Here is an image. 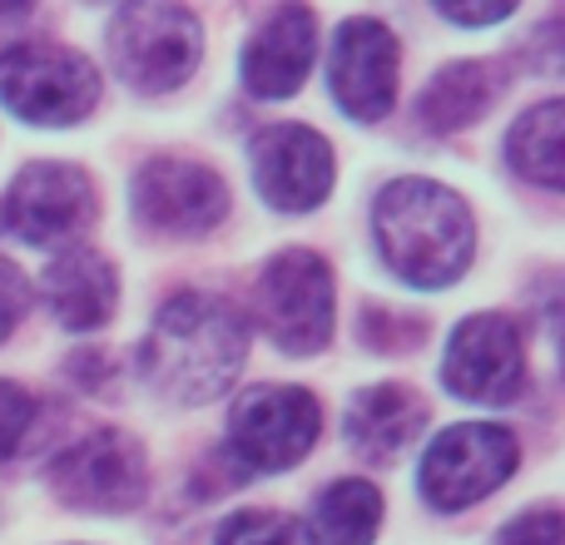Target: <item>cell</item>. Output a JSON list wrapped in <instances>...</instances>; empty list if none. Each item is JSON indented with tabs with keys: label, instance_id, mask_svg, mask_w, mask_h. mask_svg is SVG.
Segmentation results:
<instances>
[{
	"label": "cell",
	"instance_id": "1",
	"mask_svg": "<svg viewBox=\"0 0 565 545\" xmlns=\"http://www.w3.org/2000/svg\"><path fill=\"white\" fill-rule=\"evenodd\" d=\"M248 357V322L238 308L209 292H179L154 318L145 348H139V372L154 392L174 402H209L228 392Z\"/></svg>",
	"mask_w": 565,
	"mask_h": 545
},
{
	"label": "cell",
	"instance_id": "2",
	"mask_svg": "<svg viewBox=\"0 0 565 545\" xmlns=\"http://www.w3.org/2000/svg\"><path fill=\"white\" fill-rule=\"evenodd\" d=\"M377 248L417 288H447L471 264V214L451 189L431 179H392L372 209Z\"/></svg>",
	"mask_w": 565,
	"mask_h": 545
},
{
	"label": "cell",
	"instance_id": "3",
	"mask_svg": "<svg viewBox=\"0 0 565 545\" xmlns=\"http://www.w3.org/2000/svg\"><path fill=\"white\" fill-rule=\"evenodd\" d=\"M0 99L30 125H75L95 109L99 75L75 50L25 40L0 55Z\"/></svg>",
	"mask_w": 565,
	"mask_h": 545
},
{
	"label": "cell",
	"instance_id": "4",
	"mask_svg": "<svg viewBox=\"0 0 565 545\" xmlns=\"http://www.w3.org/2000/svg\"><path fill=\"white\" fill-rule=\"evenodd\" d=\"M199 20L184 6H129L115 15L109 30V55L125 85L139 95H164L179 89L199 65Z\"/></svg>",
	"mask_w": 565,
	"mask_h": 545
},
{
	"label": "cell",
	"instance_id": "5",
	"mask_svg": "<svg viewBox=\"0 0 565 545\" xmlns=\"http://www.w3.org/2000/svg\"><path fill=\"white\" fill-rule=\"evenodd\" d=\"M258 318L292 357H312L332 338V272L308 248H282L258 278Z\"/></svg>",
	"mask_w": 565,
	"mask_h": 545
},
{
	"label": "cell",
	"instance_id": "6",
	"mask_svg": "<svg viewBox=\"0 0 565 545\" xmlns=\"http://www.w3.org/2000/svg\"><path fill=\"white\" fill-rule=\"evenodd\" d=\"M322 407L302 387H254L228 417V451L244 471H282L318 441Z\"/></svg>",
	"mask_w": 565,
	"mask_h": 545
},
{
	"label": "cell",
	"instance_id": "7",
	"mask_svg": "<svg viewBox=\"0 0 565 545\" xmlns=\"http://www.w3.org/2000/svg\"><path fill=\"white\" fill-rule=\"evenodd\" d=\"M521 447L507 427H487V421H467V427L441 431L422 457V491L437 511H461L497 491L511 477Z\"/></svg>",
	"mask_w": 565,
	"mask_h": 545
},
{
	"label": "cell",
	"instance_id": "8",
	"mask_svg": "<svg viewBox=\"0 0 565 545\" xmlns=\"http://www.w3.org/2000/svg\"><path fill=\"white\" fill-rule=\"evenodd\" d=\"M50 487L79 511H129L145 501V451L125 431L79 437L50 461Z\"/></svg>",
	"mask_w": 565,
	"mask_h": 545
},
{
	"label": "cell",
	"instance_id": "9",
	"mask_svg": "<svg viewBox=\"0 0 565 545\" xmlns=\"http://www.w3.org/2000/svg\"><path fill=\"white\" fill-rule=\"evenodd\" d=\"M441 382L467 402H516L526 382L521 362V328L501 312H477L467 318L447 342Z\"/></svg>",
	"mask_w": 565,
	"mask_h": 545
},
{
	"label": "cell",
	"instance_id": "10",
	"mask_svg": "<svg viewBox=\"0 0 565 545\" xmlns=\"http://www.w3.org/2000/svg\"><path fill=\"white\" fill-rule=\"evenodd\" d=\"M95 214L89 174L75 164H25L6 194V224L25 244H65Z\"/></svg>",
	"mask_w": 565,
	"mask_h": 545
},
{
	"label": "cell",
	"instance_id": "11",
	"mask_svg": "<svg viewBox=\"0 0 565 545\" xmlns=\"http://www.w3.org/2000/svg\"><path fill=\"white\" fill-rule=\"evenodd\" d=\"M328 79L338 105L362 125H377L397 99V35L382 20H348L332 40Z\"/></svg>",
	"mask_w": 565,
	"mask_h": 545
},
{
	"label": "cell",
	"instance_id": "12",
	"mask_svg": "<svg viewBox=\"0 0 565 545\" xmlns=\"http://www.w3.org/2000/svg\"><path fill=\"white\" fill-rule=\"evenodd\" d=\"M135 214L159 234H209L228 214V189L204 164L154 159L135 179Z\"/></svg>",
	"mask_w": 565,
	"mask_h": 545
},
{
	"label": "cell",
	"instance_id": "13",
	"mask_svg": "<svg viewBox=\"0 0 565 545\" xmlns=\"http://www.w3.org/2000/svg\"><path fill=\"white\" fill-rule=\"evenodd\" d=\"M254 184L274 209L322 204L332 189V149L308 125H274L254 139Z\"/></svg>",
	"mask_w": 565,
	"mask_h": 545
},
{
	"label": "cell",
	"instance_id": "14",
	"mask_svg": "<svg viewBox=\"0 0 565 545\" xmlns=\"http://www.w3.org/2000/svg\"><path fill=\"white\" fill-rule=\"evenodd\" d=\"M312 55H318V20H312V10L302 6L274 10L268 25L244 50V85L264 99H282L302 85V75L312 70Z\"/></svg>",
	"mask_w": 565,
	"mask_h": 545
},
{
	"label": "cell",
	"instance_id": "15",
	"mask_svg": "<svg viewBox=\"0 0 565 545\" xmlns=\"http://www.w3.org/2000/svg\"><path fill=\"white\" fill-rule=\"evenodd\" d=\"M45 302L65 328H75V332L99 328V322H109V312L119 302L115 268L95 248H65L45 268Z\"/></svg>",
	"mask_w": 565,
	"mask_h": 545
},
{
	"label": "cell",
	"instance_id": "16",
	"mask_svg": "<svg viewBox=\"0 0 565 545\" xmlns=\"http://www.w3.org/2000/svg\"><path fill=\"white\" fill-rule=\"evenodd\" d=\"M422 427H427V407L407 387H372L348 412L352 447L367 451L372 461H392L397 451H407L422 437Z\"/></svg>",
	"mask_w": 565,
	"mask_h": 545
},
{
	"label": "cell",
	"instance_id": "17",
	"mask_svg": "<svg viewBox=\"0 0 565 545\" xmlns=\"http://www.w3.org/2000/svg\"><path fill=\"white\" fill-rule=\"evenodd\" d=\"M501 79L491 65H477V60H461V65H447L422 95V119L427 129L447 135V129H467L497 105Z\"/></svg>",
	"mask_w": 565,
	"mask_h": 545
},
{
	"label": "cell",
	"instance_id": "18",
	"mask_svg": "<svg viewBox=\"0 0 565 545\" xmlns=\"http://www.w3.org/2000/svg\"><path fill=\"white\" fill-rule=\"evenodd\" d=\"M382 526V496L367 481H338L312 506V541L318 545H372Z\"/></svg>",
	"mask_w": 565,
	"mask_h": 545
},
{
	"label": "cell",
	"instance_id": "19",
	"mask_svg": "<svg viewBox=\"0 0 565 545\" xmlns=\"http://www.w3.org/2000/svg\"><path fill=\"white\" fill-rule=\"evenodd\" d=\"M561 135H565L561 99H546V105L526 109L507 139L511 164H516L526 179H536L541 189H561V174H565V139Z\"/></svg>",
	"mask_w": 565,
	"mask_h": 545
},
{
	"label": "cell",
	"instance_id": "20",
	"mask_svg": "<svg viewBox=\"0 0 565 545\" xmlns=\"http://www.w3.org/2000/svg\"><path fill=\"white\" fill-rule=\"evenodd\" d=\"M214 545H302V536L278 511H238V516H228L218 526Z\"/></svg>",
	"mask_w": 565,
	"mask_h": 545
},
{
	"label": "cell",
	"instance_id": "21",
	"mask_svg": "<svg viewBox=\"0 0 565 545\" xmlns=\"http://www.w3.org/2000/svg\"><path fill=\"white\" fill-rule=\"evenodd\" d=\"M30 421H35V402H30V392H20L15 382H0V461L25 441Z\"/></svg>",
	"mask_w": 565,
	"mask_h": 545
},
{
	"label": "cell",
	"instance_id": "22",
	"mask_svg": "<svg viewBox=\"0 0 565 545\" xmlns=\"http://www.w3.org/2000/svg\"><path fill=\"white\" fill-rule=\"evenodd\" d=\"M501 545H565L561 536V511L556 506H541V511H526L521 521H511Z\"/></svg>",
	"mask_w": 565,
	"mask_h": 545
},
{
	"label": "cell",
	"instance_id": "23",
	"mask_svg": "<svg viewBox=\"0 0 565 545\" xmlns=\"http://www.w3.org/2000/svg\"><path fill=\"white\" fill-rule=\"evenodd\" d=\"M25 302H30V292H25V278H20V268L0 258V342H6L10 328L20 322Z\"/></svg>",
	"mask_w": 565,
	"mask_h": 545
},
{
	"label": "cell",
	"instance_id": "24",
	"mask_svg": "<svg viewBox=\"0 0 565 545\" xmlns=\"http://www.w3.org/2000/svg\"><path fill=\"white\" fill-rule=\"evenodd\" d=\"M441 15L457 20V25H491V20H507V15H511V6H471V10H461V6H441Z\"/></svg>",
	"mask_w": 565,
	"mask_h": 545
}]
</instances>
